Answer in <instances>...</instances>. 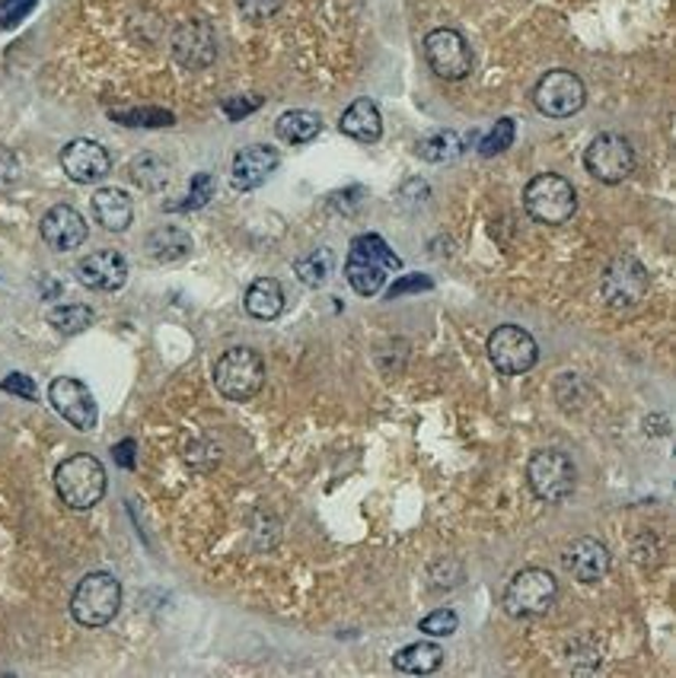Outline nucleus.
<instances>
[{
    "label": "nucleus",
    "instance_id": "28",
    "mask_svg": "<svg viewBox=\"0 0 676 678\" xmlns=\"http://www.w3.org/2000/svg\"><path fill=\"white\" fill-rule=\"evenodd\" d=\"M332 268H336V258H332L329 248H316L310 255L297 258V265H294L300 284H307V287H323L332 277Z\"/></svg>",
    "mask_w": 676,
    "mask_h": 678
},
{
    "label": "nucleus",
    "instance_id": "11",
    "mask_svg": "<svg viewBox=\"0 0 676 678\" xmlns=\"http://www.w3.org/2000/svg\"><path fill=\"white\" fill-rule=\"evenodd\" d=\"M536 109L546 118H571L574 112L584 109L588 103V89L578 74L571 71H549L534 89Z\"/></svg>",
    "mask_w": 676,
    "mask_h": 678
},
{
    "label": "nucleus",
    "instance_id": "31",
    "mask_svg": "<svg viewBox=\"0 0 676 678\" xmlns=\"http://www.w3.org/2000/svg\"><path fill=\"white\" fill-rule=\"evenodd\" d=\"M456 627H460V618L453 608H434L431 615H424L419 622V631L427 637H451V634H456Z\"/></svg>",
    "mask_w": 676,
    "mask_h": 678
},
{
    "label": "nucleus",
    "instance_id": "34",
    "mask_svg": "<svg viewBox=\"0 0 676 678\" xmlns=\"http://www.w3.org/2000/svg\"><path fill=\"white\" fill-rule=\"evenodd\" d=\"M122 125H141V128H163L172 125V115L160 109H141V112H113Z\"/></svg>",
    "mask_w": 676,
    "mask_h": 678
},
{
    "label": "nucleus",
    "instance_id": "17",
    "mask_svg": "<svg viewBox=\"0 0 676 678\" xmlns=\"http://www.w3.org/2000/svg\"><path fill=\"white\" fill-rule=\"evenodd\" d=\"M282 163L278 150L275 147H265V144H253V147H243L233 166H230V186L236 191H253L258 189L275 169Z\"/></svg>",
    "mask_w": 676,
    "mask_h": 678
},
{
    "label": "nucleus",
    "instance_id": "6",
    "mask_svg": "<svg viewBox=\"0 0 676 678\" xmlns=\"http://www.w3.org/2000/svg\"><path fill=\"white\" fill-rule=\"evenodd\" d=\"M265 382V363L250 348H230L214 363V385L230 402H250L262 392Z\"/></svg>",
    "mask_w": 676,
    "mask_h": 678
},
{
    "label": "nucleus",
    "instance_id": "27",
    "mask_svg": "<svg viewBox=\"0 0 676 678\" xmlns=\"http://www.w3.org/2000/svg\"><path fill=\"white\" fill-rule=\"evenodd\" d=\"M131 179L144 191H163L169 186V179H172V166L157 153H141V157L131 160Z\"/></svg>",
    "mask_w": 676,
    "mask_h": 678
},
{
    "label": "nucleus",
    "instance_id": "30",
    "mask_svg": "<svg viewBox=\"0 0 676 678\" xmlns=\"http://www.w3.org/2000/svg\"><path fill=\"white\" fill-rule=\"evenodd\" d=\"M514 135H517L514 118H501V121H495V128L482 137L479 153L482 157H498V153H505L507 147L514 144Z\"/></svg>",
    "mask_w": 676,
    "mask_h": 678
},
{
    "label": "nucleus",
    "instance_id": "10",
    "mask_svg": "<svg viewBox=\"0 0 676 678\" xmlns=\"http://www.w3.org/2000/svg\"><path fill=\"white\" fill-rule=\"evenodd\" d=\"M488 360L501 377H520L536 367L539 348L530 331H524L520 326H501L488 338Z\"/></svg>",
    "mask_w": 676,
    "mask_h": 678
},
{
    "label": "nucleus",
    "instance_id": "21",
    "mask_svg": "<svg viewBox=\"0 0 676 678\" xmlns=\"http://www.w3.org/2000/svg\"><path fill=\"white\" fill-rule=\"evenodd\" d=\"M338 131L358 144H373L383 135V118H380V109L370 103V99H355L348 109L341 112L338 118Z\"/></svg>",
    "mask_w": 676,
    "mask_h": 678
},
{
    "label": "nucleus",
    "instance_id": "8",
    "mask_svg": "<svg viewBox=\"0 0 676 678\" xmlns=\"http://www.w3.org/2000/svg\"><path fill=\"white\" fill-rule=\"evenodd\" d=\"M527 485H530V490L539 500L562 504V500L571 497V490L578 485L574 462L568 459L562 449H542L527 465Z\"/></svg>",
    "mask_w": 676,
    "mask_h": 678
},
{
    "label": "nucleus",
    "instance_id": "38",
    "mask_svg": "<svg viewBox=\"0 0 676 678\" xmlns=\"http://www.w3.org/2000/svg\"><path fill=\"white\" fill-rule=\"evenodd\" d=\"M258 96H253V99H230V103H224V112L230 115V118H243V115H250L253 109H258Z\"/></svg>",
    "mask_w": 676,
    "mask_h": 678
},
{
    "label": "nucleus",
    "instance_id": "36",
    "mask_svg": "<svg viewBox=\"0 0 676 678\" xmlns=\"http://www.w3.org/2000/svg\"><path fill=\"white\" fill-rule=\"evenodd\" d=\"M434 287V280L431 277H419V274H409V277H402V280H395L393 287H390V299H399L402 294H415V290H431Z\"/></svg>",
    "mask_w": 676,
    "mask_h": 678
},
{
    "label": "nucleus",
    "instance_id": "18",
    "mask_svg": "<svg viewBox=\"0 0 676 678\" xmlns=\"http://www.w3.org/2000/svg\"><path fill=\"white\" fill-rule=\"evenodd\" d=\"M562 564L578 583H600L610 573V551L591 536H581L564 548Z\"/></svg>",
    "mask_w": 676,
    "mask_h": 678
},
{
    "label": "nucleus",
    "instance_id": "22",
    "mask_svg": "<svg viewBox=\"0 0 676 678\" xmlns=\"http://www.w3.org/2000/svg\"><path fill=\"white\" fill-rule=\"evenodd\" d=\"M192 252V236L182 230V226H157L150 236H147V255L160 265H172V262H182L186 255Z\"/></svg>",
    "mask_w": 676,
    "mask_h": 678
},
{
    "label": "nucleus",
    "instance_id": "9",
    "mask_svg": "<svg viewBox=\"0 0 676 678\" xmlns=\"http://www.w3.org/2000/svg\"><path fill=\"white\" fill-rule=\"evenodd\" d=\"M584 166L596 182L620 186L635 172V150H632L629 137L616 135V131H603L591 140V147L584 153Z\"/></svg>",
    "mask_w": 676,
    "mask_h": 678
},
{
    "label": "nucleus",
    "instance_id": "19",
    "mask_svg": "<svg viewBox=\"0 0 676 678\" xmlns=\"http://www.w3.org/2000/svg\"><path fill=\"white\" fill-rule=\"evenodd\" d=\"M39 233H42L49 248L74 252V248H81L86 243V220L71 204H55L39 223Z\"/></svg>",
    "mask_w": 676,
    "mask_h": 678
},
{
    "label": "nucleus",
    "instance_id": "4",
    "mask_svg": "<svg viewBox=\"0 0 676 678\" xmlns=\"http://www.w3.org/2000/svg\"><path fill=\"white\" fill-rule=\"evenodd\" d=\"M524 208L536 223L562 226L578 211V194H574V186L564 176L542 172V176L530 179V186L524 189Z\"/></svg>",
    "mask_w": 676,
    "mask_h": 678
},
{
    "label": "nucleus",
    "instance_id": "29",
    "mask_svg": "<svg viewBox=\"0 0 676 678\" xmlns=\"http://www.w3.org/2000/svg\"><path fill=\"white\" fill-rule=\"evenodd\" d=\"M93 309L89 306H81V303H67V306H55L49 312V322L61 331V335H81L86 328L93 326Z\"/></svg>",
    "mask_w": 676,
    "mask_h": 678
},
{
    "label": "nucleus",
    "instance_id": "23",
    "mask_svg": "<svg viewBox=\"0 0 676 678\" xmlns=\"http://www.w3.org/2000/svg\"><path fill=\"white\" fill-rule=\"evenodd\" d=\"M246 312L258 322H272L284 312V287L275 277H258L246 290Z\"/></svg>",
    "mask_w": 676,
    "mask_h": 678
},
{
    "label": "nucleus",
    "instance_id": "12",
    "mask_svg": "<svg viewBox=\"0 0 676 678\" xmlns=\"http://www.w3.org/2000/svg\"><path fill=\"white\" fill-rule=\"evenodd\" d=\"M427 67L444 81H463L473 71V52L456 29H434L424 35Z\"/></svg>",
    "mask_w": 676,
    "mask_h": 678
},
{
    "label": "nucleus",
    "instance_id": "7",
    "mask_svg": "<svg viewBox=\"0 0 676 678\" xmlns=\"http://www.w3.org/2000/svg\"><path fill=\"white\" fill-rule=\"evenodd\" d=\"M648 268L632 255H616L600 277V294L610 309H635L642 299L648 297Z\"/></svg>",
    "mask_w": 676,
    "mask_h": 678
},
{
    "label": "nucleus",
    "instance_id": "33",
    "mask_svg": "<svg viewBox=\"0 0 676 678\" xmlns=\"http://www.w3.org/2000/svg\"><path fill=\"white\" fill-rule=\"evenodd\" d=\"M236 10L250 23H265L282 10V0H236Z\"/></svg>",
    "mask_w": 676,
    "mask_h": 678
},
{
    "label": "nucleus",
    "instance_id": "26",
    "mask_svg": "<svg viewBox=\"0 0 676 678\" xmlns=\"http://www.w3.org/2000/svg\"><path fill=\"white\" fill-rule=\"evenodd\" d=\"M275 131L284 144H310L313 137L323 131V118L316 112L291 109L275 121Z\"/></svg>",
    "mask_w": 676,
    "mask_h": 678
},
{
    "label": "nucleus",
    "instance_id": "39",
    "mask_svg": "<svg viewBox=\"0 0 676 678\" xmlns=\"http://www.w3.org/2000/svg\"><path fill=\"white\" fill-rule=\"evenodd\" d=\"M131 449H135V443H131V439H128V443H122V446L115 449V459L131 468Z\"/></svg>",
    "mask_w": 676,
    "mask_h": 678
},
{
    "label": "nucleus",
    "instance_id": "20",
    "mask_svg": "<svg viewBox=\"0 0 676 678\" xmlns=\"http://www.w3.org/2000/svg\"><path fill=\"white\" fill-rule=\"evenodd\" d=\"M93 218L103 230L109 233H125L135 220V204L128 191L122 189H99L93 194Z\"/></svg>",
    "mask_w": 676,
    "mask_h": 678
},
{
    "label": "nucleus",
    "instance_id": "37",
    "mask_svg": "<svg viewBox=\"0 0 676 678\" xmlns=\"http://www.w3.org/2000/svg\"><path fill=\"white\" fill-rule=\"evenodd\" d=\"M3 392H13V395H23L27 402H35V382L23 377V373H10L7 380L0 382Z\"/></svg>",
    "mask_w": 676,
    "mask_h": 678
},
{
    "label": "nucleus",
    "instance_id": "24",
    "mask_svg": "<svg viewBox=\"0 0 676 678\" xmlns=\"http://www.w3.org/2000/svg\"><path fill=\"white\" fill-rule=\"evenodd\" d=\"M444 663V650L431 640H419V644H409L393 656V666L399 672H412V676H431L437 672Z\"/></svg>",
    "mask_w": 676,
    "mask_h": 678
},
{
    "label": "nucleus",
    "instance_id": "13",
    "mask_svg": "<svg viewBox=\"0 0 676 678\" xmlns=\"http://www.w3.org/2000/svg\"><path fill=\"white\" fill-rule=\"evenodd\" d=\"M49 402L77 431H93L96 421H99V407H96L93 392L81 380H74V377H57L49 385Z\"/></svg>",
    "mask_w": 676,
    "mask_h": 678
},
{
    "label": "nucleus",
    "instance_id": "32",
    "mask_svg": "<svg viewBox=\"0 0 676 678\" xmlns=\"http://www.w3.org/2000/svg\"><path fill=\"white\" fill-rule=\"evenodd\" d=\"M211 198H214V179H211L208 172H198L196 179H192L189 198L179 204V211H198V208H204Z\"/></svg>",
    "mask_w": 676,
    "mask_h": 678
},
{
    "label": "nucleus",
    "instance_id": "5",
    "mask_svg": "<svg viewBox=\"0 0 676 678\" xmlns=\"http://www.w3.org/2000/svg\"><path fill=\"white\" fill-rule=\"evenodd\" d=\"M122 608V583L113 573H86L71 596V615L84 627H106Z\"/></svg>",
    "mask_w": 676,
    "mask_h": 678
},
{
    "label": "nucleus",
    "instance_id": "35",
    "mask_svg": "<svg viewBox=\"0 0 676 678\" xmlns=\"http://www.w3.org/2000/svg\"><path fill=\"white\" fill-rule=\"evenodd\" d=\"M17 182H20V160L7 147H0V191H10Z\"/></svg>",
    "mask_w": 676,
    "mask_h": 678
},
{
    "label": "nucleus",
    "instance_id": "3",
    "mask_svg": "<svg viewBox=\"0 0 676 678\" xmlns=\"http://www.w3.org/2000/svg\"><path fill=\"white\" fill-rule=\"evenodd\" d=\"M559 598V580L542 568H527L510 576L505 590V612L510 618L549 615Z\"/></svg>",
    "mask_w": 676,
    "mask_h": 678
},
{
    "label": "nucleus",
    "instance_id": "25",
    "mask_svg": "<svg viewBox=\"0 0 676 678\" xmlns=\"http://www.w3.org/2000/svg\"><path fill=\"white\" fill-rule=\"evenodd\" d=\"M463 150H466V140L456 131H431V135L419 137L415 144V153L424 163H453Z\"/></svg>",
    "mask_w": 676,
    "mask_h": 678
},
{
    "label": "nucleus",
    "instance_id": "1",
    "mask_svg": "<svg viewBox=\"0 0 676 678\" xmlns=\"http://www.w3.org/2000/svg\"><path fill=\"white\" fill-rule=\"evenodd\" d=\"M399 268H402L399 255L377 233H365V236L351 240L348 258H345V277L361 297L380 294L387 277Z\"/></svg>",
    "mask_w": 676,
    "mask_h": 678
},
{
    "label": "nucleus",
    "instance_id": "14",
    "mask_svg": "<svg viewBox=\"0 0 676 678\" xmlns=\"http://www.w3.org/2000/svg\"><path fill=\"white\" fill-rule=\"evenodd\" d=\"M169 49H172V57L182 67L204 71L218 57V35H214V29L208 27L204 20H189V23L176 27Z\"/></svg>",
    "mask_w": 676,
    "mask_h": 678
},
{
    "label": "nucleus",
    "instance_id": "15",
    "mask_svg": "<svg viewBox=\"0 0 676 678\" xmlns=\"http://www.w3.org/2000/svg\"><path fill=\"white\" fill-rule=\"evenodd\" d=\"M61 169H64L67 179H74V182H81V186H93V182H99V179L109 176L113 157H109V150H106L103 144L77 137V140H71V144L61 150Z\"/></svg>",
    "mask_w": 676,
    "mask_h": 678
},
{
    "label": "nucleus",
    "instance_id": "2",
    "mask_svg": "<svg viewBox=\"0 0 676 678\" xmlns=\"http://www.w3.org/2000/svg\"><path fill=\"white\" fill-rule=\"evenodd\" d=\"M55 488L71 510H93L106 494V468L96 456H71L57 465Z\"/></svg>",
    "mask_w": 676,
    "mask_h": 678
},
{
    "label": "nucleus",
    "instance_id": "16",
    "mask_svg": "<svg viewBox=\"0 0 676 678\" xmlns=\"http://www.w3.org/2000/svg\"><path fill=\"white\" fill-rule=\"evenodd\" d=\"M77 280L84 284L86 290L113 294V290H122L125 280H128V262L115 248L93 252V255H86L84 262L77 265Z\"/></svg>",
    "mask_w": 676,
    "mask_h": 678
}]
</instances>
